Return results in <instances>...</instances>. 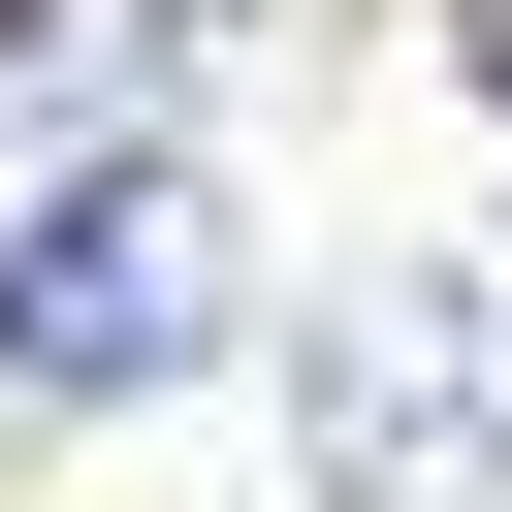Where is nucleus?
Here are the masks:
<instances>
[{
    "mask_svg": "<svg viewBox=\"0 0 512 512\" xmlns=\"http://www.w3.org/2000/svg\"><path fill=\"white\" fill-rule=\"evenodd\" d=\"M448 64H512V0H448Z\"/></svg>",
    "mask_w": 512,
    "mask_h": 512,
    "instance_id": "nucleus-3",
    "label": "nucleus"
},
{
    "mask_svg": "<svg viewBox=\"0 0 512 512\" xmlns=\"http://www.w3.org/2000/svg\"><path fill=\"white\" fill-rule=\"evenodd\" d=\"M192 352H224V192H192V160H32V192H0V384L128 416V384H192Z\"/></svg>",
    "mask_w": 512,
    "mask_h": 512,
    "instance_id": "nucleus-1",
    "label": "nucleus"
},
{
    "mask_svg": "<svg viewBox=\"0 0 512 512\" xmlns=\"http://www.w3.org/2000/svg\"><path fill=\"white\" fill-rule=\"evenodd\" d=\"M288 384H320V512H512V288H352Z\"/></svg>",
    "mask_w": 512,
    "mask_h": 512,
    "instance_id": "nucleus-2",
    "label": "nucleus"
}]
</instances>
